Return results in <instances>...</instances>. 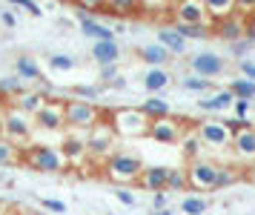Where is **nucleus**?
Here are the masks:
<instances>
[{
  "label": "nucleus",
  "instance_id": "f257e3e1",
  "mask_svg": "<svg viewBox=\"0 0 255 215\" xmlns=\"http://www.w3.org/2000/svg\"><path fill=\"white\" fill-rule=\"evenodd\" d=\"M109 124L115 126V132L121 138H149L152 118L140 106H118L109 115Z\"/></svg>",
  "mask_w": 255,
  "mask_h": 215
},
{
  "label": "nucleus",
  "instance_id": "f03ea898",
  "mask_svg": "<svg viewBox=\"0 0 255 215\" xmlns=\"http://www.w3.org/2000/svg\"><path fill=\"white\" fill-rule=\"evenodd\" d=\"M140 172H143V161L132 152H112L104 161V175L118 187H129V184H138Z\"/></svg>",
  "mask_w": 255,
  "mask_h": 215
},
{
  "label": "nucleus",
  "instance_id": "7ed1b4c3",
  "mask_svg": "<svg viewBox=\"0 0 255 215\" xmlns=\"http://www.w3.org/2000/svg\"><path fill=\"white\" fill-rule=\"evenodd\" d=\"M26 164L37 172H63L69 167V161L66 155L55 147H46V144H40V147H29L26 149Z\"/></svg>",
  "mask_w": 255,
  "mask_h": 215
},
{
  "label": "nucleus",
  "instance_id": "20e7f679",
  "mask_svg": "<svg viewBox=\"0 0 255 215\" xmlns=\"http://www.w3.org/2000/svg\"><path fill=\"white\" fill-rule=\"evenodd\" d=\"M101 118L104 115L92 101H81V98L66 101V126L78 129V132H89L95 124H101Z\"/></svg>",
  "mask_w": 255,
  "mask_h": 215
},
{
  "label": "nucleus",
  "instance_id": "39448f33",
  "mask_svg": "<svg viewBox=\"0 0 255 215\" xmlns=\"http://www.w3.org/2000/svg\"><path fill=\"white\" fill-rule=\"evenodd\" d=\"M218 172H221V164H215V161H209V158H195V161H189V167H186L189 187H192L195 193H209V190H215Z\"/></svg>",
  "mask_w": 255,
  "mask_h": 215
},
{
  "label": "nucleus",
  "instance_id": "423d86ee",
  "mask_svg": "<svg viewBox=\"0 0 255 215\" xmlns=\"http://www.w3.org/2000/svg\"><path fill=\"white\" fill-rule=\"evenodd\" d=\"M115 126L112 124H95L89 132H86V149H89V158H109L112 155V147H115Z\"/></svg>",
  "mask_w": 255,
  "mask_h": 215
},
{
  "label": "nucleus",
  "instance_id": "0eeeda50",
  "mask_svg": "<svg viewBox=\"0 0 255 215\" xmlns=\"http://www.w3.org/2000/svg\"><path fill=\"white\" fill-rule=\"evenodd\" d=\"M172 17H175V23H192V26H209V29H215V20L209 17L204 0H175Z\"/></svg>",
  "mask_w": 255,
  "mask_h": 215
},
{
  "label": "nucleus",
  "instance_id": "6e6552de",
  "mask_svg": "<svg viewBox=\"0 0 255 215\" xmlns=\"http://www.w3.org/2000/svg\"><path fill=\"white\" fill-rule=\"evenodd\" d=\"M198 135L204 141V147L209 149L232 147V129L227 126V121H204V124H198Z\"/></svg>",
  "mask_w": 255,
  "mask_h": 215
},
{
  "label": "nucleus",
  "instance_id": "1a4fd4ad",
  "mask_svg": "<svg viewBox=\"0 0 255 215\" xmlns=\"http://www.w3.org/2000/svg\"><path fill=\"white\" fill-rule=\"evenodd\" d=\"M0 129L6 132V138H9V141H14V144H23V141H29V135H32V121H29V115H26V112H20V109L14 106V109H9V112L3 115Z\"/></svg>",
  "mask_w": 255,
  "mask_h": 215
},
{
  "label": "nucleus",
  "instance_id": "9d476101",
  "mask_svg": "<svg viewBox=\"0 0 255 215\" xmlns=\"http://www.w3.org/2000/svg\"><path fill=\"white\" fill-rule=\"evenodd\" d=\"M189 69H192V75H201V78H218L224 75V69H227V60L218 55V52H198V55L189 57Z\"/></svg>",
  "mask_w": 255,
  "mask_h": 215
},
{
  "label": "nucleus",
  "instance_id": "9b49d317",
  "mask_svg": "<svg viewBox=\"0 0 255 215\" xmlns=\"http://www.w3.org/2000/svg\"><path fill=\"white\" fill-rule=\"evenodd\" d=\"M35 124L40 129H49V132H58L66 126V101H46L43 109L35 115Z\"/></svg>",
  "mask_w": 255,
  "mask_h": 215
},
{
  "label": "nucleus",
  "instance_id": "f8f14e48",
  "mask_svg": "<svg viewBox=\"0 0 255 215\" xmlns=\"http://www.w3.org/2000/svg\"><path fill=\"white\" fill-rule=\"evenodd\" d=\"M149 138L155 144H181V138H184V126L178 118H158V121H152L149 126Z\"/></svg>",
  "mask_w": 255,
  "mask_h": 215
},
{
  "label": "nucleus",
  "instance_id": "ddd939ff",
  "mask_svg": "<svg viewBox=\"0 0 255 215\" xmlns=\"http://www.w3.org/2000/svg\"><path fill=\"white\" fill-rule=\"evenodd\" d=\"M212 34H218L221 40H227V43H235V40H241L247 37V20H244V14H232V17H224V20L215 23V29Z\"/></svg>",
  "mask_w": 255,
  "mask_h": 215
},
{
  "label": "nucleus",
  "instance_id": "4468645a",
  "mask_svg": "<svg viewBox=\"0 0 255 215\" xmlns=\"http://www.w3.org/2000/svg\"><path fill=\"white\" fill-rule=\"evenodd\" d=\"M166 184H169V167H161V164L143 167L138 178V187L149 190V193H166Z\"/></svg>",
  "mask_w": 255,
  "mask_h": 215
},
{
  "label": "nucleus",
  "instance_id": "2eb2a0df",
  "mask_svg": "<svg viewBox=\"0 0 255 215\" xmlns=\"http://www.w3.org/2000/svg\"><path fill=\"white\" fill-rule=\"evenodd\" d=\"M232 152L238 161H247V164H255V126L250 129H238L232 135Z\"/></svg>",
  "mask_w": 255,
  "mask_h": 215
},
{
  "label": "nucleus",
  "instance_id": "dca6fc26",
  "mask_svg": "<svg viewBox=\"0 0 255 215\" xmlns=\"http://www.w3.org/2000/svg\"><path fill=\"white\" fill-rule=\"evenodd\" d=\"M78 20H81V32L86 34V37H92V40H115V29L98 23L86 9H78Z\"/></svg>",
  "mask_w": 255,
  "mask_h": 215
},
{
  "label": "nucleus",
  "instance_id": "f3484780",
  "mask_svg": "<svg viewBox=\"0 0 255 215\" xmlns=\"http://www.w3.org/2000/svg\"><path fill=\"white\" fill-rule=\"evenodd\" d=\"M235 95H232L230 89H218V92H212V95H207L204 101H198V109L201 112H227V109H232L235 106Z\"/></svg>",
  "mask_w": 255,
  "mask_h": 215
},
{
  "label": "nucleus",
  "instance_id": "a211bd4d",
  "mask_svg": "<svg viewBox=\"0 0 255 215\" xmlns=\"http://www.w3.org/2000/svg\"><path fill=\"white\" fill-rule=\"evenodd\" d=\"M92 60L101 66H112L121 60V46L115 40H95L92 43Z\"/></svg>",
  "mask_w": 255,
  "mask_h": 215
},
{
  "label": "nucleus",
  "instance_id": "6ab92c4d",
  "mask_svg": "<svg viewBox=\"0 0 255 215\" xmlns=\"http://www.w3.org/2000/svg\"><path fill=\"white\" fill-rule=\"evenodd\" d=\"M169 83H172V75L166 72V66H149V72L143 75V89L149 95H161Z\"/></svg>",
  "mask_w": 255,
  "mask_h": 215
},
{
  "label": "nucleus",
  "instance_id": "aec40b11",
  "mask_svg": "<svg viewBox=\"0 0 255 215\" xmlns=\"http://www.w3.org/2000/svg\"><path fill=\"white\" fill-rule=\"evenodd\" d=\"M158 43L166 46L172 55H184L186 52V37L178 32L175 26H161V29H158Z\"/></svg>",
  "mask_w": 255,
  "mask_h": 215
},
{
  "label": "nucleus",
  "instance_id": "412c9836",
  "mask_svg": "<svg viewBox=\"0 0 255 215\" xmlns=\"http://www.w3.org/2000/svg\"><path fill=\"white\" fill-rule=\"evenodd\" d=\"M69 164H83V161L89 158V149H86V138L81 135H69L63 141V149H60Z\"/></svg>",
  "mask_w": 255,
  "mask_h": 215
},
{
  "label": "nucleus",
  "instance_id": "4be33fe9",
  "mask_svg": "<svg viewBox=\"0 0 255 215\" xmlns=\"http://www.w3.org/2000/svg\"><path fill=\"white\" fill-rule=\"evenodd\" d=\"M140 60L149 63V66H166V63L172 60V52L161 43H149V46L140 49Z\"/></svg>",
  "mask_w": 255,
  "mask_h": 215
},
{
  "label": "nucleus",
  "instance_id": "5701e85b",
  "mask_svg": "<svg viewBox=\"0 0 255 215\" xmlns=\"http://www.w3.org/2000/svg\"><path fill=\"white\" fill-rule=\"evenodd\" d=\"M204 141H201V135H198V129H192V132H184V138H181V155H184L186 161H195V158H204Z\"/></svg>",
  "mask_w": 255,
  "mask_h": 215
},
{
  "label": "nucleus",
  "instance_id": "b1692460",
  "mask_svg": "<svg viewBox=\"0 0 255 215\" xmlns=\"http://www.w3.org/2000/svg\"><path fill=\"white\" fill-rule=\"evenodd\" d=\"M140 109L149 115L152 121H158V118H169V115H172V106H169V101H166V98H161V95H149L146 101L140 103Z\"/></svg>",
  "mask_w": 255,
  "mask_h": 215
},
{
  "label": "nucleus",
  "instance_id": "393cba45",
  "mask_svg": "<svg viewBox=\"0 0 255 215\" xmlns=\"http://www.w3.org/2000/svg\"><path fill=\"white\" fill-rule=\"evenodd\" d=\"M106 11H112L118 17H135L143 11V3L140 0H109L106 3Z\"/></svg>",
  "mask_w": 255,
  "mask_h": 215
},
{
  "label": "nucleus",
  "instance_id": "a878e982",
  "mask_svg": "<svg viewBox=\"0 0 255 215\" xmlns=\"http://www.w3.org/2000/svg\"><path fill=\"white\" fill-rule=\"evenodd\" d=\"M14 101H17V109H20V112H26V115H37L40 109H43L46 98H43V95H37V92H23V95H17Z\"/></svg>",
  "mask_w": 255,
  "mask_h": 215
},
{
  "label": "nucleus",
  "instance_id": "bb28decb",
  "mask_svg": "<svg viewBox=\"0 0 255 215\" xmlns=\"http://www.w3.org/2000/svg\"><path fill=\"white\" fill-rule=\"evenodd\" d=\"M207 3V11H209V17L218 23L224 20V17H232L235 14V0H204Z\"/></svg>",
  "mask_w": 255,
  "mask_h": 215
},
{
  "label": "nucleus",
  "instance_id": "cd10ccee",
  "mask_svg": "<svg viewBox=\"0 0 255 215\" xmlns=\"http://www.w3.org/2000/svg\"><path fill=\"white\" fill-rule=\"evenodd\" d=\"M227 89H230L235 98H241V101H253V98H255V80H250V78H244V75H241V78L232 80Z\"/></svg>",
  "mask_w": 255,
  "mask_h": 215
},
{
  "label": "nucleus",
  "instance_id": "c85d7f7f",
  "mask_svg": "<svg viewBox=\"0 0 255 215\" xmlns=\"http://www.w3.org/2000/svg\"><path fill=\"white\" fill-rule=\"evenodd\" d=\"M14 69H17V78H23V80H40V66H37V63H35L29 55H20V57H17Z\"/></svg>",
  "mask_w": 255,
  "mask_h": 215
},
{
  "label": "nucleus",
  "instance_id": "c756f323",
  "mask_svg": "<svg viewBox=\"0 0 255 215\" xmlns=\"http://www.w3.org/2000/svg\"><path fill=\"white\" fill-rule=\"evenodd\" d=\"M207 207H209V201L204 195H184L181 198V213L184 215H204Z\"/></svg>",
  "mask_w": 255,
  "mask_h": 215
},
{
  "label": "nucleus",
  "instance_id": "7c9ffc66",
  "mask_svg": "<svg viewBox=\"0 0 255 215\" xmlns=\"http://www.w3.org/2000/svg\"><path fill=\"white\" fill-rule=\"evenodd\" d=\"M186 187H189L186 167H169V184H166V193H184Z\"/></svg>",
  "mask_w": 255,
  "mask_h": 215
},
{
  "label": "nucleus",
  "instance_id": "2f4dec72",
  "mask_svg": "<svg viewBox=\"0 0 255 215\" xmlns=\"http://www.w3.org/2000/svg\"><path fill=\"white\" fill-rule=\"evenodd\" d=\"M175 29L184 34L186 40H192V37H195V40H204V37H209V34H212V29H209V26H192V23H175Z\"/></svg>",
  "mask_w": 255,
  "mask_h": 215
},
{
  "label": "nucleus",
  "instance_id": "473e14b6",
  "mask_svg": "<svg viewBox=\"0 0 255 215\" xmlns=\"http://www.w3.org/2000/svg\"><path fill=\"white\" fill-rule=\"evenodd\" d=\"M0 95H12V98L23 95V78H17V75L3 78V80H0Z\"/></svg>",
  "mask_w": 255,
  "mask_h": 215
},
{
  "label": "nucleus",
  "instance_id": "72a5a7b5",
  "mask_svg": "<svg viewBox=\"0 0 255 215\" xmlns=\"http://www.w3.org/2000/svg\"><path fill=\"white\" fill-rule=\"evenodd\" d=\"M17 158H20V152L14 147V141H9V138L3 141V138H0V167H3V164H14Z\"/></svg>",
  "mask_w": 255,
  "mask_h": 215
},
{
  "label": "nucleus",
  "instance_id": "f704fd0d",
  "mask_svg": "<svg viewBox=\"0 0 255 215\" xmlns=\"http://www.w3.org/2000/svg\"><path fill=\"white\" fill-rule=\"evenodd\" d=\"M181 83H184V89H189V92H209L212 89V80L201 78V75H189V78H184Z\"/></svg>",
  "mask_w": 255,
  "mask_h": 215
},
{
  "label": "nucleus",
  "instance_id": "c9c22d12",
  "mask_svg": "<svg viewBox=\"0 0 255 215\" xmlns=\"http://www.w3.org/2000/svg\"><path fill=\"white\" fill-rule=\"evenodd\" d=\"M241 178V172L235 170V167H221L218 172V184H215V190H227V187H232V184Z\"/></svg>",
  "mask_w": 255,
  "mask_h": 215
},
{
  "label": "nucleus",
  "instance_id": "e433bc0d",
  "mask_svg": "<svg viewBox=\"0 0 255 215\" xmlns=\"http://www.w3.org/2000/svg\"><path fill=\"white\" fill-rule=\"evenodd\" d=\"M49 69H55V72H69V69H75V57L72 55H49Z\"/></svg>",
  "mask_w": 255,
  "mask_h": 215
},
{
  "label": "nucleus",
  "instance_id": "4c0bfd02",
  "mask_svg": "<svg viewBox=\"0 0 255 215\" xmlns=\"http://www.w3.org/2000/svg\"><path fill=\"white\" fill-rule=\"evenodd\" d=\"M143 3V11H149V14H158V11H166L175 6V0H140Z\"/></svg>",
  "mask_w": 255,
  "mask_h": 215
},
{
  "label": "nucleus",
  "instance_id": "58836bf2",
  "mask_svg": "<svg viewBox=\"0 0 255 215\" xmlns=\"http://www.w3.org/2000/svg\"><path fill=\"white\" fill-rule=\"evenodd\" d=\"M98 95H101V89H98V86H86V83H83V86H75V98H81V101H98Z\"/></svg>",
  "mask_w": 255,
  "mask_h": 215
},
{
  "label": "nucleus",
  "instance_id": "ea45409f",
  "mask_svg": "<svg viewBox=\"0 0 255 215\" xmlns=\"http://www.w3.org/2000/svg\"><path fill=\"white\" fill-rule=\"evenodd\" d=\"M9 3H12V6H17V9H26L29 14H35V17H40V14H43V9L37 6L35 0H9Z\"/></svg>",
  "mask_w": 255,
  "mask_h": 215
},
{
  "label": "nucleus",
  "instance_id": "a19ab883",
  "mask_svg": "<svg viewBox=\"0 0 255 215\" xmlns=\"http://www.w3.org/2000/svg\"><path fill=\"white\" fill-rule=\"evenodd\" d=\"M40 207L49 210V213H58V215L66 213V204H63V201H55V198H40Z\"/></svg>",
  "mask_w": 255,
  "mask_h": 215
},
{
  "label": "nucleus",
  "instance_id": "79ce46f5",
  "mask_svg": "<svg viewBox=\"0 0 255 215\" xmlns=\"http://www.w3.org/2000/svg\"><path fill=\"white\" fill-rule=\"evenodd\" d=\"M75 3H78V9L101 11V9H106V3H109V0H75Z\"/></svg>",
  "mask_w": 255,
  "mask_h": 215
},
{
  "label": "nucleus",
  "instance_id": "37998d69",
  "mask_svg": "<svg viewBox=\"0 0 255 215\" xmlns=\"http://www.w3.org/2000/svg\"><path fill=\"white\" fill-rule=\"evenodd\" d=\"M235 11L244 17H253L255 14V0H235Z\"/></svg>",
  "mask_w": 255,
  "mask_h": 215
},
{
  "label": "nucleus",
  "instance_id": "c03bdc74",
  "mask_svg": "<svg viewBox=\"0 0 255 215\" xmlns=\"http://www.w3.org/2000/svg\"><path fill=\"white\" fill-rule=\"evenodd\" d=\"M250 46H253V40L250 37H241V40H235V43H230V52L235 57H241L244 52H250Z\"/></svg>",
  "mask_w": 255,
  "mask_h": 215
},
{
  "label": "nucleus",
  "instance_id": "a18cd8bd",
  "mask_svg": "<svg viewBox=\"0 0 255 215\" xmlns=\"http://www.w3.org/2000/svg\"><path fill=\"white\" fill-rule=\"evenodd\" d=\"M118 75H121V72H118V63H112V66H101V80H104L106 86H109Z\"/></svg>",
  "mask_w": 255,
  "mask_h": 215
},
{
  "label": "nucleus",
  "instance_id": "49530a36",
  "mask_svg": "<svg viewBox=\"0 0 255 215\" xmlns=\"http://www.w3.org/2000/svg\"><path fill=\"white\" fill-rule=\"evenodd\" d=\"M250 109H253V101H235V106H232V112H235V118H247L250 115Z\"/></svg>",
  "mask_w": 255,
  "mask_h": 215
},
{
  "label": "nucleus",
  "instance_id": "de8ad7c7",
  "mask_svg": "<svg viewBox=\"0 0 255 215\" xmlns=\"http://www.w3.org/2000/svg\"><path fill=\"white\" fill-rule=\"evenodd\" d=\"M115 198H118V201H121L124 207H135V204H138V198L129 193V190H124V187H121V190L115 193Z\"/></svg>",
  "mask_w": 255,
  "mask_h": 215
},
{
  "label": "nucleus",
  "instance_id": "09e8293b",
  "mask_svg": "<svg viewBox=\"0 0 255 215\" xmlns=\"http://www.w3.org/2000/svg\"><path fill=\"white\" fill-rule=\"evenodd\" d=\"M169 207V195L166 193H152V210H166Z\"/></svg>",
  "mask_w": 255,
  "mask_h": 215
},
{
  "label": "nucleus",
  "instance_id": "8fccbe9b",
  "mask_svg": "<svg viewBox=\"0 0 255 215\" xmlns=\"http://www.w3.org/2000/svg\"><path fill=\"white\" fill-rule=\"evenodd\" d=\"M241 75L250 78V80H255V60H247V57H244L241 60Z\"/></svg>",
  "mask_w": 255,
  "mask_h": 215
},
{
  "label": "nucleus",
  "instance_id": "3c124183",
  "mask_svg": "<svg viewBox=\"0 0 255 215\" xmlns=\"http://www.w3.org/2000/svg\"><path fill=\"white\" fill-rule=\"evenodd\" d=\"M0 23L9 26V29H14V26H17V17H14L12 11H0Z\"/></svg>",
  "mask_w": 255,
  "mask_h": 215
},
{
  "label": "nucleus",
  "instance_id": "603ef678",
  "mask_svg": "<svg viewBox=\"0 0 255 215\" xmlns=\"http://www.w3.org/2000/svg\"><path fill=\"white\" fill-rule=\"evenodd\" d=\"M109 86H112V89H127V78H124V75H118V78L109 83Z\"/></svg>",
  "mask_w": 255,
  "mask_h": 215
},
{
  "label": "nucleus",
  "instance_id": "864d4df0",
  "mask_svg": "<svg viewBox=\"0 0 255 215\" xmlns=\"http://www.w3.org/2000/svg\"><path fill=\"white\" fill-rule=\"evenodd\" d=\"M247 37H250V40L255 43V20H253V17L247 20Z\"/></svg>",
  "mask_w": 255,
  "mask_h": 215
},
{
  "label": "nucleus",
  "instance_id": "5fc2aeb1",
  "mask_svg": "<svg viewBox=\"0 0 255 215\" xmlns=\"http://www.w3.org/2000/svg\"><path fill=\"white\" fill-rule=\"evenodd\" d=\"M152 215H172V213H169V207H166V210H152Z\"/></svg>",
  "mask_w": 255,
  "mask_h": 215
},
{
  "label": "nucleus",
  "instance_id": "6e6d98bb",
  "mask_svg": "<svg viewBox=\"0 0 255 215\" xmlns=\"http://www.w3.org/2000/svg\"><path fill=\"white\" fill-rule=\"evenodd\" d=\"M250 181L255 184V164H253V170H250Z\"/></svg>",
  "mask_w": 255,
  "mask_h": 215
},
{
  "label": "nucleus",
  "instance_id": "4d7b16f0",
  "mask_svg": "<svg viewBox=\"0 0 255 215\" xmlns=\"http://www.w3.org/2000/svg\"><path fill=\"white\" fill-rule=\"evenodd\" d=\"M0 215H6V210H3V204H0Z\"/></svg>",
  "mask_w": 255,
  "mask_h": 215
},
{
  "label": "nucleus",
  "instance_id": "13d9d810",
  "mask_svg": "<svg viewBox=\"0 0 255 215\" xmlns=\"http://www.w3.org/2000/svg\"><path fill=\"white\" fill-rule=\"evenodd\" d=\"M253 20H255V14H253Z\"/></svg>",
  "mask_w": 255,
  "mask_h": 215
},
{
  "label": "nucleus",
  "instance_id": "bf43d9fd",
  "mask_svg": "<svg viewBox=\"0 0 255 215\" xmlns=\"http://www.w3.org/2000/svg\"><path fill=\"white\" fill-rule=\"evenodd\" d=\"M0 132H3V129H0Z\"/></svg>",
  "mask_w": 255,
  "mask_h": 215
}]
</instances>
